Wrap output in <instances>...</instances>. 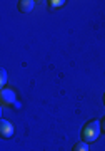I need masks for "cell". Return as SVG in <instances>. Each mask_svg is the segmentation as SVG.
Returning a JSON list of instances; mask_svg holds the SVG:
<instances>
[{"instance_id":"cell-7","label":"cell","mask_w":105,"mask_h":151,"mask_svg":"<svg viewBox=\"0 0 105 151\" xmlns=\"http://www.w3.org/2000/svg\"><path fill=\"white\" fill-rule=\"evenodd\" d=\"M63 0H53V2H48V7L50 9H57V7H63Z\"/></svg>"},{"instance_id":"cell-5","label":"cell","mask_w":105,"mask_h":151,"mask_svg":"<svg viewBox=\"0 0 105 151\" xmlns=\"http://www.w3.org/2000/svg\"><path fill=\"white\" fill-rule=\"evenodd\" d=\"M72 151H90L89 150V143H85V141H80V143H75Z\"/></svg>"},{"instance_id":"cell-8","label":"cell","mask_w":105,"mask_h":151,"mask_svg":"<svg viewBox=\"0 0 105 151\" xmlns=\"http://www.w3.org/2000/svg\"><path fill=\"white\" fill-rule=\"evenodd\" d=\"M102 129H104V133H105V119H104V123H102Z\"/></svg>"},{"instance_id":"cell-9","label":"cell","mask_w":105,"mask_h":151,"mask_svg":"<svg viewBox=\"0 0 105 151\" xmlns=\"http://www.w3.org/2000/svg\"><path fill=\"white\" fill-rule=\"evenodd\" d=\"M104 104H105V92H104Z\"/></svg>"},{"instance_id":"cell-1","label":"cell","mask_w":105,"mask_h":151,"mask_svg":"<svg viewBox=\"0 0 105 151\" xmlns=\"http://www.w3.org/2000/svg\"><path fill=\"white\" fill-rule=\"evenodd\" d=\"M100 129H102V124L97 119L85 123L84 128H82V134H80L82 136V141H85V143H94V141H97V138L100 134Z\"/></svg>"},{"instance_id":"cell-4","label":"cell","mask_w":105,"mask_h":151,"mask_svg":"<svg viewBox=\"0 0 105 151\" xmlns=\"http://www.w3.org/2000/svg\"><path fill=\"white\" fill-rule=\"evenodd\" d=\"M33 7H35V2H33V0H20V2L17 4V9H18V12H22V14L32 12Z\"/></svg>"},{"instance_id":"cell-6","label":"cell","mask_w":105,"mask_h":151,"mask_svg":"<svg viewBox=\"0 0 105 151\" xmlns=\"http://www.w3.org/2000/svg\"><path fill=\"white\" fill-rule=\"evenodd\" d=\"M7 84V70L5 69H0V86L4 87Z\"/></svg>"},{"instance_id":"cell-2","label":"cell","mask_w":105,"mask_h":151,"mask_svg":"<svg viewBox=\"0 0 105 151\" xmlns=\"http://www.w3.org/2000/svg\"><path fill=\"white\" fill-rule=\"evenodd\" d=\"M0 136L4 139H10L13 136V124L10 121H5V119L0 121Z\"/></svg>"},{"instance_id":"cell-3","label":"cell","mask_w":105,"mask_h":151,"mask_svg":"<svg viewBox=\"0 0 105 151\" xmlns=\"http://www.w3.org/2000/svg\"><path fill=\"white\" fill-rule=\"evenodd\" d=\"M0 97H2V104H4V106H12V104H15V94L12 91H9V89H2Z\"/></svg>"}]
</instances>
